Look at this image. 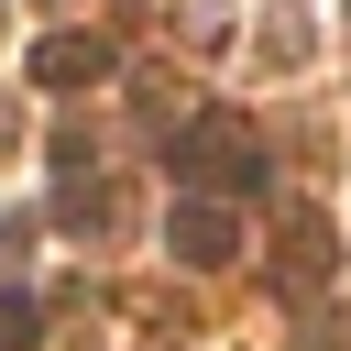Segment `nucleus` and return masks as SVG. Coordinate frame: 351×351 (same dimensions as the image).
<instances>
[{"label": "nucleus", "instance_id": "nucleus-4", "mask_svg": "<svg viewBox=\"0 0 351 351\" xmlns=\"http://www.w3.org/2000/svg\"><path fill=\"white\" fill-rule=\"evenodd\" d=\"M230 241H241L230 208H197V197L176 208V252H186V263H230Z\"/></svg>", "mask_w": 351, "mask_h": 351}, {"label": "nucleus", "instance_id": "nucleus-5", "mask_svg": "<svg viewBox=\"0 0 351 351\" xmlns=\"http://www.w3.org/2000/svg\"><path fill=\"white\" fill-rule=\"evenodd\" d=\"M33 340V296H0V351H22Z\"/></svg>", "mask_w": 351, "mask_h": 351}, {"label": "nucleus", "instance_id": "nucleus-2", "mask_svg": "<svg viewBox=\"0 0 351 351\" xmlns=\"http://www.w3.org/2000/svg\"><path fill=\"white\" fill-rule=\"evenodd\" d=\"M33 77H44V88H99V77H110V33H55V44H33Z\"/></svg>", "mask_w": 351, "mask_h": 351}, {"label": "nucleus", "instance_id": "nucleus-3", "mask_svg": "<svg viewBox=\"0 0 351 351\" xmlns=\"http://www.w3.org/2000/svg\"><path fill=\"white\" fill-rule=\"evenodd\" d=\"M274 274H285V296H318V285H329V219H307V208H296V219H285V263H274Z\"/></svg>", "mask_w": 351, "mask_h": 351}, {"label": "nucleus", "instance_id": "nucleus-1", "mask_svg": "<svg viewBox=\"0 0 351 351\" xmlns=\"http://www.w3.org/2000/svg\"><path fill=\"white\" fill-rule=\"evenodd\" d=\"M176 176H197V186H252V176H263V143H252L241 121H197V132L176 143Z\"/></svg>", "mask_w": 351, "mask_h": 351}]
</instances>
